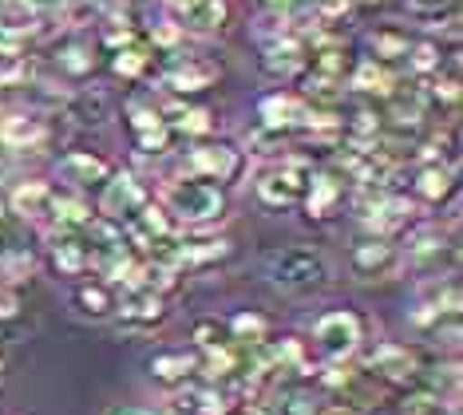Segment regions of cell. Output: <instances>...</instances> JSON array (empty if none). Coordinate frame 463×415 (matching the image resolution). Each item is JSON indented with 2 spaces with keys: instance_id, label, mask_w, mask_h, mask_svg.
Listing matches in <instances>:
<instances>
[{
  "instance_id": "6da1fadb",
  "label": "cell",
  "mask_w": 463,
  "mask_h": 415,
  "mask_svg": "<svg viewBox=\"0 0 463 415\" xmlns=\"http://www.w3.org/2000/svg\"><path fill=\"white\" fill-rule=\"evenodd\" d=\"M159 206L171 214V222H183L186 230H206L226 218L222 186L203 183V178H175V183H166Z\"/></svg>"
},
{
  "instance_id": "7a4b0ae2",
  "label": "cell",
  "mask_w": 463,
  "mask_h": 415,
  "mask_svg": "<svg viewBox=\"0 0 463 415\" xmlns=\"http://www.w3.org/2000/svg\"><path fill=\"white\" fill-rule=\"evenodd\" d=\"M261 265H266L269 281L286 293H313V289L329 285V261H325L317 250L281 246V250H269L266 258H261Z\"/></svg>"
},
{
  "instance_id": "3957f363",
  "label": "cell",
  "mask_w": 463,
  "mask_h": 415,
  "mask_svg": "<svg viewBox=\"0 0 463 415\" xmlns=\"http://www.w3.org/2000/svg\"><path fill=\"white\" fill-rule=\"evenodd\" d=\"M222 80V63L203 56V52H171L159 71V83L175 95H194V91H206Z\"/></svg>"
},
{
  "instance_id": "277c9868",
  "label": "cell",
  "mask_w": 463,
  "mask_h": 415,
  "mask_svg": "<svg viewBox=\"0 0 463 415\" xmlns=\"http://www.w3.org/2000/svg\"><path fill=\"white\" fill-rule=\"evenodd\" d=\"M313 340H317V348L329 356V364H345V360L356 356V348H361L364 321L353 313V308H333V313L317 316Z\"/></svg>"
},
{
  "instance_id": "5b68a950",
  "label": "cell",
  "mask_w": 463,
  "mask_h": 415,
  "mask_svg": "<svg viewBox=\"0 0 463 415\" xmlns=\"http://www.w3.org/2000/svg\"><path fill=\"white\" fill-rule=\"evenodd\" d=\"M368 202H361V222L368 230V238H388L404 233L416 218V202L404 194H381V190H364Z\"/></svg>"
},
{
  "instance_id": "8992f818",
  "label": "cell",
  "mask_w": 463,
  "mask_h": 415,
  "mask_svg": "<svg viewBox=\"0 0 463 415\" xmlns=\"http://www.w3.org/2000/svg\"><path fill=\"white\" fill-rule=\"evenodd\" d=\"M246 166V155L230 143H198L186 151L183 158V170L186 178H203V183H234Z\"/></svg>"
},
{
  "instance_id": "52a82bcc",
  "label": "cell",
  "mask_w": 463,
  "mask_h": 415,
  "mask_svg": "<svg viewBox=\"0 0 463 415\" xmlns=\"http://www.w3.org/2000/svg\"><path fill=\"white\" fill-rule=\"evenodd\" d=\"M309 163L305 158H281L278 166H269L266 174L258 178V198L266 202V206H298L305 198V186H309Z\"/></svg>"
},
{
  "instance_id": "ba28073f",
  "label": "cell",
  "mask_w": 463,
  "mask_h": 415,
  "mask_svg": "<svg viewBox=\"0 0 463 415\" xmlns=\"http://www.w3.org/2000/svg\"><path fill=\"white\" fill-rule=\"evenodd\" d=\"M349 269L356 281H388L404 269V258H400V246H392L388 238H364L349 253Z\"/></svg>"
},
{
  "instance_id": "9c48e42d",
  "label": "cell",
  "mask_w": 463,
  "mask_h": 415,
  "mask_svg": "<svg viewBox=\"0 0 463 415\" xmlns=\"http://www.w3.org/2000/svg\"><path fill=\"white\" fill-rule=\"evenodd\" d=\"M146 202V186L135 174H111L108 183L99 186V218L103 222H131L143 210Z\"/></svg>"
},
{
  "instance_id": "30bf717a",
  "label": "cell",
  "mask_w": 463,
  "mask_h": 415,
  "mask_svg": "<svg viewBox=\"0 0 463 415\" xmlns=\"http://www.w3.org/2000/svg\"><path fill=\"white\" fill-rule=\"evenodd\" d=\"M368 368H373V376L384 380V384L408 388L420 376V356L408 344H392V340H388V344H376V353L368 356Z\"/></svg>"
},
{
  "instance_id": "8fae6325",
  "label": "cell",
  "mask_w": 463,
  "mask_h": 415,
  "mask_svg": "<svg viewBox=\"0 0 463 415\" xmlns=\"http://www.w3.org/2000/svg\"><path fill=\"white\" fill-rule=\"evenodd\" d=\"M115 316L128 333H151L166 321V301L159 293H146V289H131L123 301H115Z\"/></svg>"
},
{
  "instance_id": "7c38bea8",
  "label": "cell",
  "mask_w": 463,
  "mask_h": 415,
  "mask_svg": "<svg viewBox=\"0 0 463 415\" xmlns=\"http://www.w3.org/2000/svg\"><path fill=\"white\" fill-rule=\"evenodd\" d=\"M309 68V48L305 40L293 32V36H281V40H269L266 52H261V71L269 80H293Z\"/></svg>"
},
{
  "instance_id": "4fadbf2b",
  "label": "cell",
  "mask_w": 463,
  "mask_h": 415,
  "mask_svg": "<svg viewBox=\"0 0 463 415\" xmlns=\"http://www.w3.org/2000/svg\"><path fill=\"white\" fill-rule=\"evenodd\" d=\"M309 103L301 99V95H293V91H273L266 95V99L258 103V119L261 127H269V131H278V135H286L293 131V127H305L309 123Z\"/></svg>"
},
{
  "instance_id": "5bb4252c",
  "label": "cell",
  "mask_w": 463,
  "mask_h": 415,
  "mask_svg": "<svg viewBox=\"0 0 463 415\" xmlns=\"http://www.w3.org/2000/svg\"><path fill=\"white\" fill-rule=\"evenodd\" d=\"M56 174L64 178L71 190H91V186H103L108 178L115 174L111 163L96 151H68L64 158L56 163Z\"/></svg>"
},
{
  "instance_id": "9a60e30c",
  "label": "cell",
  "mask_w": 463,
  "mask_h": 415,
  "mask_svg": "<svg viewBox=\"0 0 463 415\" xmlns=\"http://www.w3.org/2000/svg\"><path fill=\"white\" fill-rule=\"evenodd\" d=\"M230 408H234V396L230 391H222L218 384H191L186 380V388H178L171 396V411L178 415H230Z\"/></svg>"
},
{
  "instance_id": "2e32d148",
  "label": "cell",
  "mask_w": 463,
  "mask_h": 415,
  "mask_svg": "<svg viewBox=\"0 0 463 415\" xmlns=\"http://www.w3.org/2000/svg\"><path fill=\"white\" fill-rule=\"evenodd\" d=\"M48 123L33 111H16V115H0V146L5 151H40L48 143Z\"/></svg>"
},
{
  "instance_id": "e0dca14e",
  "label": "cell",
  "mask_w": 463,
  "mask_h": 415,
  "mask_svg": "<svg viewBox=\"0 0 463 415\" xmlns=\"http://www.w3.org/2000/svg\"><path fill=\"white\" fill-rule=\"evenodd\" d=\"M345 190H349V183H345L336 170H317V174H309V186H305V210H309V218H333L336 210H341L345 202Z\"/></svg>"
},
{
  "instance_id": "ac0fdd59",
  "label": "cell",
  "mask_w": 463,
  "mask_h": 415,
  "mask_svg": "<svg viewBox=\"0 0 463 415\" xmlns=\"http://www.w3.org/2000/svg\"><path fill=\"white\" fill-rule=\"evenodd\" d=\"M40 20H44V13H40L36 0H0V40L5 44L33 36L40 28Z\"/></svg>"
},
{
  "instance_id": "d6986e66",
  "label": "cell",
  "mask_w": 463,
  "mask_h": 415,
  "mask_svg": "<svg viewBox=\"0 0 463 415\" xmlns=\"http://www.w3.org/2000/svg\"><path fill=\"white\" fill-rule=\"evenodd\" d=\"M52 198H56V190H52L48 183H40V178H24V183H16L13 194H8V210H13L16 218H24V222H40V218H48Z\"/></svg>"
},
{
  "instance_id": "ffe728a7",
  "label": "cell",
  "mask_w": 463,
  "mask_h": 415,
  "mask_svg": "<svg viewBox=\"0 0 463 415\" xmlns=\"http://www.w3.org/2000/svg\"><path fill=\"white\" fill-rule=\"evenodd\" d=\"M349 88L361 91V95H388V99H392L396 95V71L388 68V63H376L373 56H364V60L353 63Z\"/></svg>"
},
{
  "instance_id": "44dd1931",
  "label": "cell",
  "mask_w": 463,
  "mask_h": 415,
  "mask_svg": "<svg viewBox=\"0 0 463 415\" xmlns=\"http://www.w3.org/2000/svg\"><path fill=\"white\" fill-rule=\"evenodd\" d=\"M163 123L171 127V135L206 138L210 131H214V111L191 108V103H166V108H163Z\"/></svg>"
},
{
  "instance_id": "7402d4cb",
  "label": "cell",
  "mask_w": 463,
  "mask_h": 415,
  "mask_svg": "<svg viewBox=\"0 0 463 415\" xmlns=\"http://www.w3.org/2000/svg\"><path fill=\"white\" fill-rule=\"evenodd\" d=\"M52 269H56L60 277H83L91 269L88 261V241H80L76 233L60 230V238L52 241Z\"/></svg>"
},
{
  "instance_id": "603a6c76",
  "label": "cell",
  "mask_w": 463,
  "mask_h": 415,
  "mask_svg": "<svg viewBox=\"0 0 463 415\" xmlns=\"http://www.w3.org/2000/svg\"><path fill=\"white\" fill-rule=\"evenodd\" d=\"M448 250V230L439 226V222H424V226H412L404 238V250H400V258H412V261H428V258H439V253Z\"/></svg>"
},
{
  "instance_id": "cb8c5ba5",
  "label": "cell",
  "mask_w": 463,
  "mask_h": 415,
  "mask_svg": "<svg viewBox=\"0 0 463 415\" xmlns=\"http://www.w3.org/2000/svg\"><path fill=\"white\" fill-rule=\"evenodd\" d=\"M198 372V353H186V348H178V353H159L151 360V376L163 380V384H186Z\"/></svg>"
},
{
  "instance_id": "d4e9b609",
  "label": "cell",
  "mask_w": 463,
  "mask_h": 415,
  "mask_svg": "<svg viewBox=\"0 0 463 415\" xmlns=\"http://www.w3.org/2000/svg\"><path fill=\"white\" fill-rule=\"evenodd\" d=\"M309 63H313V76H321V80H336V83H345V76L353 71V56H349V48L345 44H325V48H313L309 52Z\"/></svg>"
},
{
  "instance_id": "484cf974",
  "label": "cell",
  "mask_w": 463,
  "mask_h": 415,
  "mask_svg": "<svg viewBox=\"0 0 463 415\" xmlns=\"http://www.w3.org/2000/svg\"><path fill=\"white\" fill-rule=\"evenodd\" d=\"M451 190H456V174H451V166L431 163V166H420L416 170V198L444 202V198H451Z\"/></svg>"
},
{
  "instance_id": "4316f807",
  "label": "cell",
  "mask_w": 463,
  "mask_h": 415,
  "mask_svg": "<svg viewBox=\"0 0 463 415\" xmlns=\"http://www.w3.org/2000/svg\"><path fill=\"white\" fill-rule=\"evenodd\" d=\"M52 218H56V226L60 230H83V226H91L96 222V214H91V206L83 202V194H56L52 198V210H48Z\"/></svg>"
},
{
  "instance_id": "83f0119b",
  "label": "cell",
  "mask_w": 463,
  "mask_h": 415,
  "mask_svg": "<svg viewBox=\"0 0 463 415\" xmlns=\"http://www.w3.org/2000/svg\"><path fill=\"white\" fill-rule=\"evenodd\" d=\"M368 48H373L376 63H392V60L408 56L412 40H408V32H400V28H376V32H368Z\"/></svg>"
},
{
  "instance_id": "f1b7e54d",
  "label": "cell",
  "mask_w": 463,
  "mask_h": 415,
  "mask_svg": "<svg viewBox=\"0 0 463 415\" xmlns=\"http://www.w3.org/2000/svg\"><path fill=\"white\" fill-rule=\"evenodd\" d=\"M111 71L119 80H128V83H135V80H143L146 71H151V48H143V44H128V48H119L111 56Z\"/></svg>"
},
{
  "instance_id": "f546056e",
  "label": "cell",
  "mask_w": 463,
  "mask_h": 415,
  "mask_svg": "<svg viewBox=\"0 0 463 415\" xmlns=\"http://www.w3.org/2000/svg\"><path fill=\"white\" fill-rule=\"evenodd\" d=\"M424 99L428 103H448V108L459 103V63L456 60H448V68H439L436 76H428Z\"/></svg>"
},
{
  "instance_id": "4dcf8cb0",
  "label": "cell",
  "mask_w": 463,
  "mask_h": 415,
  "mask_svg": "<svg viewBox=\"0 0 463 415\" xmlns=\"http://www.w3.org/2000/svg\"><path fill=\"white\" fill-rule=\"evenodd\" d=\"M33 80V60L16 44H0V88H20Z\"/></svg>"
},
{
  "instance_id": "1f68e13d",
  "label": "cell",
  "mask_w": 463,
  "mask_h": 415,
  "mask_svg": "<svg viewBox=\"0 0 463 415\" xmlns=\"http://www.w3.org/2000/svg\"><path fill=\"white\" fill-rule=\"evenodd\" d=\"M64 111H68V119H76V123H103L111 115L108 108V99H103L99 91H83V95H71V99H64Z\"/></svg>"
},
{
  "instance_id": "d6a6232c",
  "label": "cell",
  "mask_w": 463,
  "mask_h": 415,
  "mask_svg": "<svg viewBox=\"0 0 463 415\" xmlns=\"http://www.w3.org/2000/svg\"><path fill=\"white\" fill-rule=\"evenodd\" d=\"M198 372H203L210 384H218V380H226L230 372H238V353H234V344L206 348V353L198 356Z\"/></svg>"
},
{
  "instance_id": "836d02e7",
  "label": "cell",
  "mask_w": 463,
  "mask_h": 415,
  "mask_svg": "<svg viewBox=\"0 0 463 415\" xmlns=\"http://www.w3.org/2000/svg\"><path fill=\"white\" fill-rule=\"evenodd\" d=\"M76 305H80V313H88V316H108V313H115L111 285H108V281H88V285H80V289H76Z\"/></svg>"
},
{
  "instance_id": "e575fe53",
  "label": "cell",
  "mask_w": 463,
  "mask_h": 415,
  "mask_svg": "<svg viewBox=\"0 0 463 415\" xmlns=\"http://www.w3.org/2000/svg\"><path fill=\"white\" fill-rule=\"evenodd\" d=\"M317 411L321 403L313 400V391H301V388H281L269 400V415H317Z\"/></svg>"
},
{
  "instance_id": "d590c367",
  "label": "cell",
  "mask_w": 463,
  "mask_h": 415,
  "mask_svg": "<svg viewBox=\"0 0 463 415\" xmlns=\"http://www.w3.org/2000/svg\"><path fill=\"white\" fill-rule=\"evenodd\" d=\"M428 115V99L424 91H412V95H392V108H388V119L396 127H420Z\"/></svg>"
},
{
  "instance_id": "8d00e7d4",
  "label": "cell",
  "mask_w": 463,
  "mask_h": 415,
  "mask_svg": "<svg viewBox=\"0 0 463 415\" xmlns=\"http://www.w3.org/2000/svg\"><path fill=\"white\" fill-rule=\"evenodd\" d=\"M408 68L416 71L420 80H428V76H436L439 68H444V52H439L436 40H416L412 48H408Z\"/></svg>"
},
{
  "instance_id": "74e56055",
  "label": "cell",
  "mask_w": 463,
  "mask_h": 415,
  "mask_svg": "<svg viewBox=\"0 0 463 415\" xmlns=\"http://www.w3.org/2000/svg\"><path fill=\"white\" fill-rule=\"evenodd\" d=\"M226 333L234 340H246V344H261L269 336V321L261 313H238L234 321L226 325Z\"/></svg>"
},
{
  "instance_id": "f35d334b",
  "label": "cell",
  "mask_w": 463,
  "mask_h": 415,
  "mask_svg": "<svg viewBox=\"0 0 463 415\" xmlns=\"http://www.w3.org/2000/svg\"><path fill=\"white\" fill-rule=\"evenodd\" d=\"M60 71H68V76H88L91 68H96V56H91V48L88 44H68V48H60Z\"/></svg>"
},
{
  "instance_id": "ab89813d",
  "label": "cell",
  "mask_w": 463,
  "mask_h": 415,
  "mask_svg": "<svg viewBox=\"0 0 463 415\" xmlns=\"http://www.w3.org/2000/svg\"><path fill=\"white\" fill-rule=\"evenodd\" d=\"M128 119H131V131L135 135L155 131V127H163V108H155V103H143V99H131L128 103Z\"/></svg>"
},
{
  "instance_id": "60d3db41",
  "label": "cell",
  "mask_w": 463,
  "mask_h": 415,
  "mask_svg": "<svg viewBox=\"0 0 463 415\" xmlns=\"http://www.w3.org/2000/svg\"><path fill=\"white\" fill-rule=\"evenodd\" d=\"M278 151H286V135L269 131V127H258V131L246 135V151L241 155H278Z\"/></svg>"
},
{
  "instance_id": "b9f144b4",
  "label": "cell",
  "mask_w": 463,
  "mask_h": 415,
  "mask_svg": "<svg viewBox=\"0 0 463 415\" xmlns=\"http://www.w3.org/2000/svg\"><path fill=\"white\" fill-rule=\"evenodd\" d=\"M289 24H293V16H289V8H269L266 16L258 20V32L266 36V44L269 40H281V36H293L289 32Z\"/></svg>"
},
{
  "instance_id": "7bdbcfd3",
  "label": "cell",
  "mask_w": 463,
  "mask_h": 415,
  "mask_svg": "<svg viewBox=\"0 0 463 415\" xmlns=\"http://www.w3.org/2000/svg\"><path fill=\"white\" fill-rule=\"evenodd\" d=\"M171 127H155V131H143V135H135V143H139V151L143 155H151V158H159V155H166L171 151Z\"/></svg>"
},
{
  "instance_id": "ee69618b",
  "label": "cell",
  "mask_w": 463,
  "mask_h": 415,
  "mask_svg": "<svg viewBox=\"0 0 463 415\" xmlns=\"http://www.w3.org/2000/svg\"><path fill=\"white\" fill-rule=\"evenodd\" d=\"M353 8V0H313V20L317 24H336V20H345Z\"/></svg>"
},
{
  "instance_id": "f6af8a7d",
  "label": "cell",
  "mask_w": 463,
  "mask_h": 415,
  "mask_svg": "<svg viewBox=\"0 0 463 415\" xmlns=\"http://www.w3.org/2000/svg\"><path fill=\"white\" fill-rule=\"evenodd\" d=\"M178 40H183V28H178L171 16L159 20V24H151V44H155V48L175 52V48H178Z\"/></svg>"
},
{
  "instance_id": "bcb514c9",
  "label": "cell",
  "mask_w": 463,
  "mask_h": 415,
  "mask_svg": "<svg viewBox=\"0 0 463 415\" xmlns=\"http://www.w3.org/2000/svg\"><path fill=\"white\" fill-rule=\"evenodd\" d=\"M226 325H218V321H198L194 325V340H198V348H218V344H226Z\"/></svg>"
},
{
  "instance_id": "7dc6e473",
  "label": "cell",
  "mask_w": 463,
  "mask_h": 415,
  "mask_svg": "<svg viewBox=\"0 0 463 415\" xmlns=\"http://www.w3.org/2000/svg\"><path fill=\"white\" fill-rule=\"evenodd\" d=\"M16 313H20V297H16V289L0 285V321H13Z\"/></svg>"
},
{
  "instance_id": "c3c4849f",
  "label": "cell",
  "mask_w": 463,
  "mask_h": 415,
  "mask_svg": "<svg viewBox=\"0 0 463 415\" xmlns=\"http://www.w3.org/2000/svg\"><path fill=\"white\" fill-rule=\"evenodd\" d=\"M108 415H166L159 408H139V403H115V408H108Z\"/></svg>"
},
{
  "instance_id": "681fc988",
  "label": "cell",
  "mask_w": 463,
  "mask_h": 415,
  "mask_svg": "<svg viewBox=\"0 0 463 415\" xmlns=\"http://www.w3.org/2000/svg\"><path fill=\"white\" fill-rule=\"evenodd\" d=\"M317 415H364V411H356L353 403H329V408H321Z\"/></svg>"
},
{
  "instance_id": "f907efd6",
  "label": "cell",
  "mask_w": 463,
  "mask_h": 415,
  "mask_svg": "<svg viewBox=\"0 0 463 415\" xmlns=\"http://www.w3.org/2000/svg\"><path fill=\"white\" fill-rule=\"evenodd\" d=\"M266 5H269V8H289L293 0H266Z\"/></svg>"
},
{
  "instance_id": "816d5d0a",
  "label": "cell",
  "mask_w": 463,
  "mask_h": 415,
  "mask_svg": "<svg viewBox=\"0 0 463 415\" xmlns=\"http://www.w3.org/2000/svg\"><path fill=\"white\" fill-rule=\"evenodd\" d=\"M356 5H384V0H356Z\"/></svg>"
},
{
  "instance_id": "f5cc1de1",
  "label": "cell",
  "mask_w": 463,
  "mask_h": 415,
  "mask_svg": "<svg viewBox=\"0 0 463 415\" xmlns=\"http://www.w3.org/2000/svg\"><path fill=\"white\" fill-rule=\"evenodd\" d=\"M0 214H5V198H0Z\"/></svg>"
},
{
  "instance_id": "db71d44e",
  "label": "cell",
  "mask_w": 463,
  "mask_h": 415,
  "mask_svg": "<svg viewBox=\"0 0 463 415\" xmlns=\"http://www.w3.org/2000/svg\"><path fill=\"white\" fill-rule=\"evenodd\" d=\"M60 5H64V0H60Z\"/></svg>"
}]
</instances>
